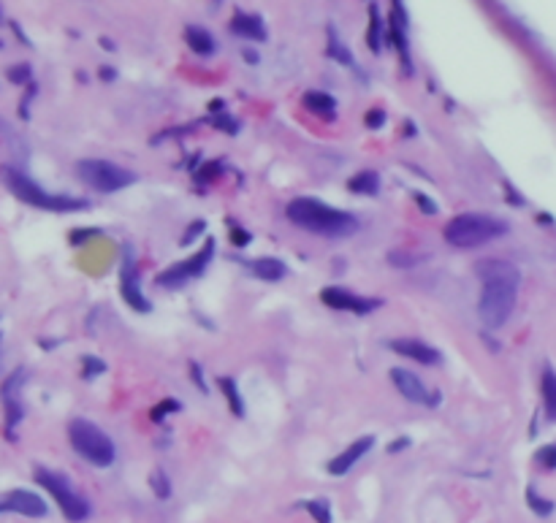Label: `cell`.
Listing matches in <instances>:
<instances>
[{
	"label": "cell",
	"mask_w": 556,
	"mask_h": 523,
	"mask_svg": "<svg viewBox=\"0 0 556 523\" xmlns=\"http://www.w3.org/2000/svg\"><path fill=\"white\" fill-rule=\"evenodd\" d=\"M6 182L14 190V196L22 198L25 203H30L35 209H44V212H76V209L87 206V201H82V198L55 196V193L44 190L38 182H33L30 176H25L17 168H6Z\"/></svg>",
	"instance_id": "5"
},
{
	"label": "cell",
	"mask_w": 556,
	"mask_h": 523,
	"mask_svg": "<svg viewBox=\"0 0 556 523\" xmlns=\"http://www.w3.org/2000/svg\"><path fill=\"white\" fill-rule=\"evenodd\" d=\"M35 483L44 486L46 493H52V499L57 502V507L63 510V515L68 521L79 523L84 518H90V502L71 486L68 477L57 475V472H49V469H38L35 472Z\"/></svg>",
	"instance_id": "6"
},
{
	"label": "cell",
	"mask_w": 556,
	"mask_h": 523,
	"mask_svg": "<svg viewBox=\"0 0 556 523\" xmlns=\"http://www.w3.org/2000/svg\"><path fill=\"white\" fill-rule=\"evenodd\" d=\"M285 214L294 226L310 230V233H318V236L339 239V236H350L359 230V220L350 212L334 209L318 198H296L288 203Z\"/></svg>",
	"instance_id": "2"
},
{
	"label": "cell",
	"mask_w": 556,
	"mask_h": 523,
	"mask_svg": "<svg viewBox=\"0 0 556 523\" xmlns=\"http://www.w3.org/2000/svg\"><path fill=\"white\" fill-rule=\"evenodd\" d=\"M475 274L483 285L481 301H478V315L489 328L505 326L516 309L519 298V285H521V271L519 266L505 258H483L475 263Z\"/></svg>",
	"instance_id": "1"
},
{
	"label": "cell",
	"mask_w": 556,
	"mask_h": 523,
	"mask_svg": "<svg viewBox=\"0 0 556 523\" xmlns=\"http://www.w3.org/2000/svg\"><path fill=\"white\" fill-rule=\"evenodd\" d=\"M84 363V377H93V374H100L103 369H106V363L98 358H93V356H87V358L82 360Z\"/></svg>",
	"instance_id": "28"
},
{
	"label": "cell",
	"mask_w": 556,
	"mask_h": 523,
	"mask_svg": "<svg viewBox=\"0 0 556 523\" xmlns=\"http://www.w3.org/2000/svg\"><path fill=\"white\" fill-rule=\"evenodd\" d=\"M366 44L372 52H380V11L377 6H369V33H366Z\"/></svg>",
	"instance_id": "21"
},
{
	"label": "cell",
	"mask_w": 556,
	"mask_h": 523,
	"mask_svg": "<svg viewBox=\"0 0 556 523\" xmlns=\"http://www.w3.org/2000/svg\"><path fill=\"white\" fill-rule=\"evenodd\" d=\"M526 499H529V504H532V510L537 513V515H551V510H554V504L551 502H546V499H537V493L529 488L526 493Z\"/></svg>",
	"instance_id": "26"
},
{
	"label": "cell",
	"mask_w": 556,
	"mask_h": 523,
	"mask_svg": "<svg viewBox=\"0 0 556 523\" xmlns=\"http://www.w3.org/2000/svg\"><path fill=\"white\" fill-rule=\"evenodd\" d=\"M8 76H11L14 82H28V79H30V68H28V66H17V68H11V71H8Z\"/></svg>",
	"instance_id": "30"
},
{
	"label": "cell",
	"mask_w": 556,
	"mask_h": 523,
	"mask_svg": "<svg viewBox=\"0 0 556 523\" xmlns=\"http://www.w3.org/2000/svg\"><path fill=\"white\" fill-rule=\"evenodd\" d=\"M212 253H215V241L209 239L196 258H188L185 263H177L174 268L163 271L158 282H161V285H182V282H188V279H196V277L204 274V268H206V263L212 258Z\"/></svg>",
	"instance_id": "8"
},
{
	"label": "cell",
	"mask_w": 556,
	"mask_h": 523,
	"mask_svg": "<svg viewBox=\"0 0 556 523\" xmlns=\"http://www.w3.org/2000/svg\"><path fill=\"white\" fill-rule=\"evenodd\" d=\"M404 445H410V439H399V442H396V445H391L388 450H391V453H399V448H404Z\"/></svg>",
	"instance_id": "33"
},
{
	"label": "cell",
	"mask_w": 556,
	"mask_h": 523,
	"mask_svg": "<svg viewBox=\"0 0 556 523\" xmlns=\"http://www.w3.org/2000/svg\"><path fill=\"white\" fill-rule=\"evenodd\" d=\"M540 391H543V404H546V412L548 418L556 421V374L551 369L543 371V380H540Z\"/></svg>",
	"instance_id": "20"
},
{
	"label": "cell",
	"mask_w": 556,
	"mask_h": 523,
	"mask_svg": "<svg viewBox=\"0 0 556 523\" xmlns=\"http://www.w3.org/2000/svg\"><path fill=\"white\" fill-rule=\"evenodd\" d=\"M372 445H375V437H361L356 439L348 450H342L337 458H331V464H328V472L334 475V477H342V475H348L356 464H359L361 458L366 456L369 450H372Z\"/></svg>",
	"instance_id": "13"
},
{
	"label": "cell",
	"mask_w": 556,
	"mask_h": 523,
	"mask_svg": "<svg viewBox=\"0 0 556 523\" xmlns=\"http://www.w3.org/2000/svg\"><path fill=\"white\" fill-rule=\"evenodd\" d=\"M68 439L73 445V450L84 461H90L93 466H111L114 458H117V450H114V442L109 434H103L98 425L93 421H84V418H76L71 421L68 425Z\"/></svg>",
	"instance_id": "4"
},
{
	"label": "cell",
	"mask_w": 556,
	"mask_h": 523,
	"mask_svg": "<svg viewBox=\"0 0 556 523\" xmlns=\"http://www.w3.org/2000/svg\"><path fill=\"white\" fill-rule=\"evenodd\" d=\"M223 391L228 393V401H231L233 415H244V407H242V398H239V393H236V388H233V380H223Z\"/></svg>",
	"instance_id": "25"
},
{
	"label": "cell",
	"mask_w": 556,
	"mask_h": 523,
	"mask_svg": "<svg viewBox=\"0 0 556 523\" xmlns=\"http://www.w3.org/2000/svg\"><path fill=\"white\" fill-rule=\"evenodd\" d=\"M231 33L233 35H242V38H247V41H266V25H263L261 17H255V14H233V19H231Z\"/></svg>",
	"instance_id": "15"
},
{
	"label": "cell",
	"mask_w": 556,
	"mask_h": 523,
	"mask_svg": "<svg viewBox=\"0 0 556 523\" xmlns=\"http://www.w3.org/2000/svg\"><path fill=\"white\" fill-rule=\"evenodd\" d=\"M391 350L396 356H402V358H410V360H415V363H424V366H437V363H442L440 350L429 347L421 339H393Z\"/></svg>",
	"instance_id": "12"
},
{
	"label": "cell",
	"mask_w": 556,
	"mask_h": 523,
	"mask_svg": "<svg viewBox=\"0 0 556 523\" xmlns=\"http://www.w3.org/2000/svg\"><path fill=\"white\" fill-rule=\"evenodd\" d=\"M123 295L136 312H150V301L144 298L141 288H138V271H136L133 258H125L123 263Z\"/></svg>",
	"instance_id": "14"
},
{
	"label": "cell",
	"mask_w": 556,
	"mask_h": 523,
	"mask_svg": "<svg viewBox=\"0 0 556 523\" xmlns=\"http://www.w3.org/2000/svg\"><path fill=\"white\" fill-rule=\"evenodd\" d=\"M304 106H307L312 114L323 117V120H334V114H337V100L331 98L328 93H321V90H310V93L304 95Z\"/></svg>",
	"instance_id": "16"
},
{
	"label": "cell",
	"mask_w": 556,
	"mask_h": 523,
	"mask_svg": "<svg viewBox=\"0 0 556 523\" xmlns=\"http://www.w3.org/2000/svg\"><path fill=\"white\" fill-rule=\"evenodd\" d=\"M383 120H386L383 111H369V114H366V125H369V128H380Z\"/></svg>",
	"instance_id": "31"
},
{
	"label": "cell",
	"mask_w": 556,
	"mask_h": 523,
	"mask_svg": "<svg viewBox=\"0 0 556 523\" xmlns=\"http://www.w3.org/2000/svg\"><path fill=\"white\" fill-rule=\"evenodd\" d=\"M76 174L84 185H90L98 193H117L123 187H128L136 182V174L123 168V165L111 163V160H79L76 163Z\"/></svg>",
	"instance_id": "7"
},
{
	"label": "cell",
	"mask_w": 556,
	"mask_h": 523,
	"mask_svg": "<svg viewBox=\"0 0 556 523\" xmlns=\"http://www.w3.org/2000/svg\"><path fill=\"white\" fill-rule=\"evenodd\" d=\"M328 55L331 57H337L339 63H348V66H353V57H350V52L337 41V35H334V30L328 28Z\"/></svg>",
	"instance_id": "23"
},
{
	"label": "cell",
	"mask_w": 556,
	"mask_h": 523,
	"mask_svg": "<svg viewBox=\"0 0 556 523\" xmlns=\"http://www.w3.org/2000/svg\"><path fill=\"white\" fill-rule=\"evenodd\" d=\"M418 203H421V206L426 209V214H434V212H437V206H434L431 201H426L424 196H418Z\"/></svg>",
	"instance_id": "32"
},
{
	"label": "cell",
	"mask_w": 556,
	"mask_h": 523,
	"mask_svg": "<svg viewBox=\"0 0 556 523\" xmlns=\"http://www.w3.org/2000/svg\"><path fill=\"white\" fill-rule=\"evenodd\" d=\"M391 380L393 385H396V391L402 393L407 401H413V404H429V407H434L440 401V393L426 391V385L418 380V374H413L410 369H391Z\"/></svg>",
	"instance_id": "11"
},
{
	"label": "cell",
	"mask_w": 556,
	"mask_h": 523,
	"mask_svg": "<svg viewBox=\"0 0 556 523\" xmlns=\"http://www.w3.org/2000/svg\"><path fill=\"white\" fill-rule=\"evenodd\" d=\"M0 339H3V336H0Z\"/></svg>",
	"instance_id": "34"
},
{
	"label": "cell",
	"mask_w": 556,
	"mask_h": 523,
	"mask_svg": "<svg viewBox=\"0 0 556 523\" xmlns=\"http://www.w3.org/2000/svg\"><path fill=\"white\" fill-rule=\"evenodd\" d=\"M388 263L396 266V268H410V266L424 263V255H413V253H388Z\"/></svg>",
	"instance_id": "24"
},
{
	"label": "cell",
	"mask_w": 556,
	"mask_h": 523,
	"mask_svg": "<svg viewBox=\"0 0 556 523\" xmlns=\"http://www.w3.org/2000/svg\"><path fill=\"white\" fill-rule=\"evenodd\" d=\"M307 510L312 513V518H315L318 523H331V513H328L326 502H310Z\"/></svg>",
	"instance_id": "27"
},
{
	"label": "cell",
	"mask_w": 556,
	"mask_h": 523,
	"mask_svg": "<svg viewBox=\"0 0 556 523\" xmlns=\"http://www.w3.org/2000/svg\"><path fill=\"white\" fill-rule=\"evenodd\" d=\"M185 41H188V46L201 55V57H209V55H215V49H217V44H215V38L206 33L204 28H196V25H190L188 30H185Z\"/></svg>",
	"instance_id": "17"
},
{
	"label": "cell",
	"mask_w": 556,
	"mask_h": 523,
	"mask_svg": "<svg viewBox=\"0 0 556 523\" xmlns=\"http://www.w3.org/2000/svg\"><path fill=\"white\" fill-rule=\"evenodd\" d=\"M253 271H255V277L263 279V282H280V279L288 274L285 263L277 261V258H261V261H255L253 263Z\"/></svg>",
	"instance_id": "18"
},
{
	"label": "cell",
	"mask_w": 556,
	"mask_h": 523,
	"mask_svg": "<svg viewBox=\"0 0 556 523\" xmlns=\"http://www.w3.org/2000/svg\"><path fill=\"white\" fill-rule=\"evenodd\" d=\"M348 187H350L353 193H359V196H377V190H380V176H377V171H359V174L348 182Z\"/></svg>",
	"instance_id": "19"
},
{
	"label": "cell",
	"mask_w": 556,
	"mask_h": 523,
	"mask_svg": "<svg viewBox=\"0 0 556 523\" xmlns=\"http://www.w3.org/2000/svg\"><path fill=\"white\" fill-rule=\"evenodd\" d=\"M537 461H540L543 466H548V469H556V448H543V450L537 453Z\"/></svg>",
	"instance_id": "29"
},
{
	"label": "cell",
	"mask_w": 556,
	"mask_h": 523,
	"mask_svg": "<svg viewBox=\"0 0 556 523\" xmlns=\"http://www.w3.org/2000/svg\"><path fill=\"white\" fill-rule=\"evenodd\" d=\"M150 486H152L158 499H168V496H171V483H168L163 469H155V472L150 475Z\"/></svg>",
	"instance_id": "22"
},
{
	"label": "cell",
	"mask_w": 556,
	"mask_h": 523,
	"mask_svg": "<svg viewBox=\"0 0 556 523\" xmlns=\"http://www.w3.org/2000/svg\"><path fill=\"white\" fill-rule=\"evenodd\" d=\"M508 233V223L499 217H491L483 212H464L456 214L448 226H445V241L456 250H475L483 247L494 239Z\"/></svg>",
	"instance_id": "3"
},
{
	"label": "cell",
	"mask_w": 556,
	"mask_h": 523,
	"mask_svg": "<svg viewBox=\"0 0 556 523\" xmlns=\"http://www.w3.org/2000/svg\"><path fill=\"white\" fill-rule=\"evenodd\" d=\"M321 301L331 306V309H345V312H356V315H366L372 309L380 306L377 298H364V295H356L345 288H323L321 291Z\"/></svg>",
	"instance_id": "10"
},
{
	"label": "cell",
	"mask_w": 556,
	"mask_h": 523,
	"mask_svg": "<svg viewBox=\"0 0 556 523\" xmlns=\"http://www.w3.org/2000/svg\"><path fill=\"white\" fill-rule=\"evenodd\" d=\"M0 513H17V515H25V518H44L46 515V502L33 490L17 488L8 490L0 499Z\"/></svg>",
	"instance_id": "9"
}]
</instances>
